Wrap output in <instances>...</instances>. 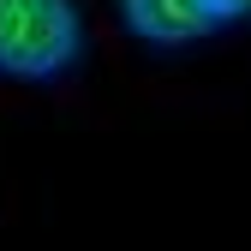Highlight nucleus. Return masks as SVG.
I'll list each match as a JSON object with an SVG mask.
<instances>
[{
    "label": "nucleus",
    "instance_id": "obj_1",
    "mask_svg": "<svg viewBox=\"0 0 251 251\" xmlns=\"http://www.w3.org/2000/svg\"><path fill=\"white\" fill-rule=\"evenodd\" d=\"M84 12L78 0H0V78L48 84L78 66Z\"/></svg>",
    "mask_w": 251,
    "mask_h": 251
},
{
    "label": "nucleus",
    "instance_id": "obj_2",
    "mask_svg": "<svg viewBox=\"0 0 251 251\" xmlns=\"http://www.w3.org/2000/svg\"><path fill=\"white\" fill-rule=\"evenodd\" d=\"M120 18L150 48H185V42L209 36L215 24H227L215 0H120Z\"/></svg>",
    "mask_w": 251,
    "mask_h": 251
},
{
    "label": "nucleus",
    "instance_id": "obj_3",
    "mask_svg": "<svg viewBox=\"0 0 251 251\" xmlns=\"http://www.w3.org/2000/svg\"><path fill=\"white\" fill-rule=\"evenodd\" d=\"M215 6H222V18H245V12H251V0H215Z\"/></svg>",
    "mask_w": 251,
    "mask_h": 251
}]
</instances>
